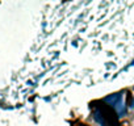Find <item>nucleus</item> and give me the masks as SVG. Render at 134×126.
Returning <instances> with one entry per match:
<instances>
[]
</instances>
